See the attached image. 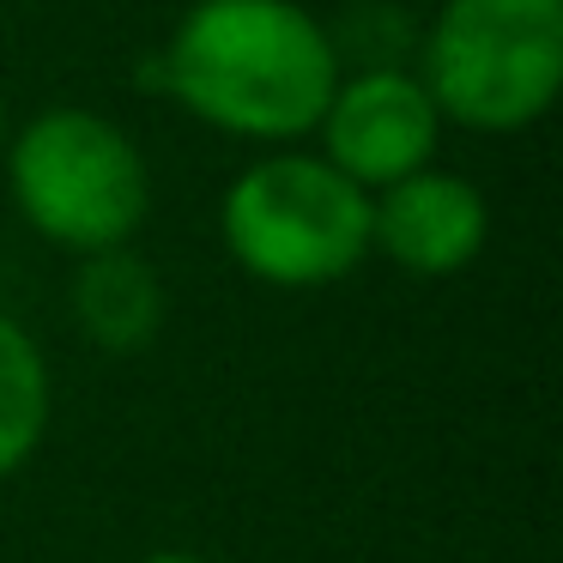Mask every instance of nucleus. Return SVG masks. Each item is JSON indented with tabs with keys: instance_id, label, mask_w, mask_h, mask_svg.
Returning a JSON list of instances; mask_svg holds the SVG:
<instances>
[{
	"instance_id": "nucleus-1",
	"label": "nucleus",
	"mask_w": 563,
	"mask_h": 563,
	"mask_svg": "<svg viewBox=\"0 0 563 563\" xmlns=\"http://www.w3.org/2000/svg\"><path fill=\"white\" fill-rule=\"evenodd\" d=\"M340 86L333 31L303 0H195L158 49V91L255 146L316 134Z\"/></svg>"
},
{
	"instance_id": "nucleus-2",
	"label": "nucleus",
	"mask_w": 563,
	"mask_h": 563,
	"mask_svg": "<svg viewBox=\"0 0 563 563\" xmlns=\"http://www.w3.org/2000/svg\"><path fill=\"white\" fill-rule=\"evenodd\" d=\"M0 158H7V195L19 219L67 255L134 243V231L152 212L146 152L122 122L98 110L55 103L31 115L19 134H7Z\"/></svg>"
},
{
	"instance_id": "nucleus-3",
	"label": "nucleus",
	"mask_w": 563,
	"mask_h": 563,
	"mask_svg": "<svg viewBox=\"0 0 563 563\" xmlns=\"http://www.w3.org/2000/svg\"><path fill=\"white\" fill-rule=\"evenodd\" d=\"M418 79L442 122L521 134L563 91V0H442Z\"/></svg>"
},
{
	"instance_id": "nucleus-4",
	"label": "nucleus",
	"mask_w": 563,
	"mask_h": 563,
	"mask_svg": "<svg viewBox=\"0 0 563 563\" xmlns=\"http://www.w3.org/2000/svg\"><path fill=\"white\" fill-rule=\"evenodd\" d=\"M219 236L249 279L273 291H321L364 267L369 195L321 152H267L224 188Z\"/></svg>"
},
{
	"instance_id": "nucleus-5",
	"label": "nucleus",
	"mask_w": 563,
	"mask_h": 563,
	"mask_svg": "<svg viewBox=\"0 0 563 563\" xmlns=\"http://www.w3.org/2000/svg\"><path fill=\"white\" fill-rule=\"evenodd\" d=\"M316 134H321V158L345 183L376 195V188L437 164L442 115L412 67H364V74H340Z\"/></svg>"
},
{
	"instance_id": "nucleus-6",
	"label": "nucleus",
	"mask_w": 563,
	"mask_h": 563,
	"mask_svg": "<svg viewBox=\"0 0 563 563\" xmlns=\"http://www.w3.org/2000/svg\"><path fill=\"white\" fill-rule=\"evenodd\" d=\"M490 236V207L466 176L454 170H424L369 195V249L394 261L412 279H449L478 261Z\"/></svg>"
},
{
	"instance_id": "nucleus-7",
	"label": "nucleus",
	"mask_w": 563,
	"mask_h": 563,
	"mask_svg": "<svg viewBox=\"0 0 563 563\" xmlns=\"http://www.w3.org/2000/svg\"><path fill=\"white\" fill-rule=\"evenodd\" d=\"M67 297H74L79 333L110 357H134L164 333V279L134 243L79 255Z\"/></svg>"
},
{
	"instance_id": "nucleus-8",
	"label": "nucleus",
	"mask_w": 563,
	"mask_h": 563,
	"mask_svg": "<svg viewBox=\"0 0 563 563\" xmlns=\"http://www.w3.org/2000/svg\"><path fill=\"white\" fill-rule=\"evenodd\" d=\"M49 406L55 388L37 340L13 316H0V478H13L37 454L43 430H49Z\"/></svg>"
},
{
	"instance_id": "nucleus-9",
	"label": "nucleus",
	"mask_w": 563,
	"mask_h": 563,
	"mask_svg": "<svg viewBox=\"0 0 563 563\" xmlns=\"http://www.w3.org/2000/svg\"><path fill=\"white\" fill-rule=\"evenodd\" d=\"M140 563H207V558H195V551H152V558H140Z\"/></svg>"
},
{
	"instance_id": "nucleus-10",
	"label": "nucleus",
	"mask_w": 563,
	"mask_h": 563,
	"mask_svg": "<svg viewBox=\"0 0 563 563\" xmlns=\"http://www.w3.org/2000/svg\"><path fill=\"white\" fill-rule=\"evenodd\" d=\"M0 146H7V91H0Z\"/></svg>"
}]
</instances>
